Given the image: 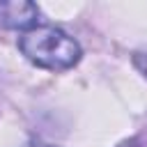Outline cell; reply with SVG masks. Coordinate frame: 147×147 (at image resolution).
Wrapping results in <instances>:
<instances>
[{
    "label": "cell",
    "mask_w": 147,
    "mask_h": 147,
    "mask_svg": "<svg viewBox=\"0 0 147 147\" xmlns=\"http://www.w3.org/2000/svg\"><path fill=\"white\" fill-rule=\"evenodd\" d=\"M21 53L37 67L51 71L71 69L80 60V46L64 30L53 25H34L18 39Z\"/></svg>",
    "instance_id": "1"
},
{
    "label": "cell",
    "mask_w": 147,
    "mask_h": 147,
    "mask_svg": "<svg viewBox=\"0 0 147 147\" xmlns=\"http://www.w3.org/2000/svg\"><path fill=\"white\" fill-rule=\"evenodd\" d=\"M39 7L32 2H0V25L14 30H30L37 25Z\"/></svg>",
    "instance_id": "2"
},
{
    "label": "cell",
    "mask_w": 147,
    "mask_h": 147,
    "mask_svg": "<svg viewBox=\"0 0 147 147\" xmlns=\"http://www.w3.org/2000/svg\"><path fill=\"white\" fill-rule=\"evenodd\" d=\"M133 64H136V67L147 76V53H138V55L133 57Z\"/></svg>",
    "instance_id": "3"
},
{
    "label": "cell",
    "mask_w": 147,
    "mask_h": 147,
    "mask_svg": "<svg viewBox=\"0 0 147 147\" xmlns=\"http://www.w3.org/2000/svg\"><path fill=\"white\" fill-rule=\"evenodd\" d=\"M122 147H140V145H138V142H124Z\"/></svg>",
    "instance_id": "4"
},
{
    "label": "cell",
    "mask_w": 147,
    "mask_h": 147,
    "mask_svg": "<svg viewBox=\"0 0 147 147\" xmlns=\"http://www.w3.org/2000/svg\"><path fill=\"white\" fill-rule=\"evenodd\" d=\"M41 147H51V145H41Z\"/></svg>",
    "instance_id": "5"
}]
</instances>
